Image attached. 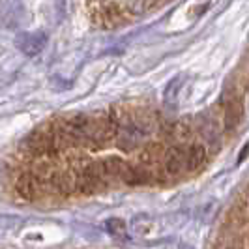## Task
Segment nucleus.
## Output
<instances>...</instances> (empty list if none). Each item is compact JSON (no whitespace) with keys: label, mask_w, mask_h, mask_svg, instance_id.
I'll list each match as a JSON object with an SVG mask.
<instances>
[{"label":"nucleus","mask_w":249,"mask_h":249,"mask_svg":"<svg viewBox=\"0 0 249 249\" xmlns=\"http://www.w3.org/2000/svg\"><path fill=\"white\" fill-rule=\"evenodd\" d=\"M15 191L21 199L25 200H37L47 193V189L43 186V182L34 175L32 171H23L21 175L15 178Z\"/></svg>","instance_id":"nucleus-1"},{"label":"nucleus","mask_w":249,"mask_h":249,"mask_svg":"<svg viewBox=\"0 0 249 249\" xmlns=\"http://www.w3.org/2000/svg\"><path fill=\"white\" fill-rule=\"evenodd\" d=\"M163 171L169 176H178L187 171V146L186 144H175L167 148L163 158Z\"/></svg>","instance_id":"nucleus-2"},{"label":"nucleus","mask_w":249,"mask_h":249,"mask_svg":"<svg viewBox=\"0 0 249 249\" xmlns=\"http://www.w3.org/2000/svg\"><path fill=\"white\" fill-rule=\"evenodd\" d=\"M17 47L23 51L28 56H36L37 53H41L45 43H47V36L43 32H32V34H21L17 36Z\"/></svg>","instance_id":"nucleus-3"},{"label":"nucleus","mask_w":249,"mask_h":249,"mask_svg":"<svg viewBox=\"0 0 249 249\" xmlns=\"http://www.w3.org/2000/svg\"><path fill=\"white\" fill-rule=\"evenodd\" d=\"M206 161V148L202 144L187 146V173H195Z\"/></svg>","instance_id":"nucleus-4"},{"label":"nucleus","mask_w":249,"mask_h":249,"mask_svg":"<svg viewBox=\"0 0 249 249\" xmlns=\"http://www.w3.org/2000/svg\"><path fill=\"white\" fill-rule=\"evenodd\" d=\"M240 120V103L238 100H229L225 103V111H223V122L227 129H232Z\"/></svg>","instance_id":"nucleus-5"},{"label":"nucleus","mask_w":249,"mask_h":249,"mask_svg":"<svg viewBox=\"0 0 249 249\" xmlns=\"http://www.w3.org/2000/svg\"><path fill=\"white\" fill-rule=\"evenodd\" d=\"M107 231L111 232V234H114V236H124L125 229H124V223L120 221V219H109L107 221Z\"/></svg>","instance_id":"nucleus-6"}]
</instances>
